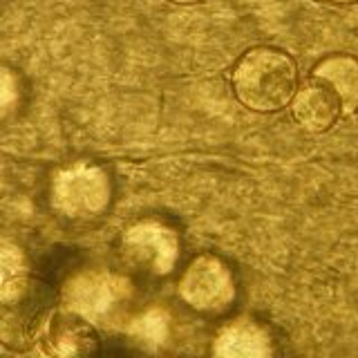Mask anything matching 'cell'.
<instances>
[{"instance_id": "cell-1", "label": "cell", "mask_w": 358, "mask_h": 358, "mask_svg": "<svg viewBox=\"0 0 358 358\" xmlns=\"http://www.w3.org/2000/svg\"><path fill=\"white\" fill-rule=\"evenodd\" d=\"M56 311V291L36 275H14L0 282V345L27 352L36 345Z\"/></svg>"}, {"instance_id": "cell-2", "label": "cell", "mask_w": 358, "mask_h": 358, "mask_svg": "<svg viewBox=\"0 0 358 358\" xmlns=\"http://www.w3.org/2000/svg\"><path fill=\"white\" fill-rule=\"evenodd\" d=\"M298 90V67L273 48L249 50L233 70V92L253 112H275L291 103Z\"/></svg>"}, {"instance_id": "cell-3", "label": "cell", "mask_w": 358, "mask_h": 358, "mask_svg": "<svg viewBox=\"0 0 358 358\" xmlns=\"http://www.w3.org/2000/svg\"><path fill=\"white\" fill-rule=\"evenodd\" d=\"M112 197V184L103 168L76 162L61 168L52 182V204L72 220H87L103 213Z\"/></svg>"}, {"instance_id": "cell-4", "label": "cell", "mask_w": 358, "mask_h": 358, "mask_svg": "<svg viewBox=\"0 0 358 358\" xmlns=\"http://www.w3.org/2000/svg\"><path fill=\"white\" fill-rule=\"evenodd\" d=\"M132 296V285L126 278L108 271L78 273L65 287L67 309L76 311L90 322H110L126 307Z\"/></svg>"}, {"instance_id": "cell-5", "label": "cell", "mask_w": 358, "mask_h": 358, "mask_svg": "<svg viewBox=\"0 0 358 358\" xmlns=\"http://www.w3.org/2000/svg\"><path fill=\"white\" fill-rule=\"evenodd\" d=\"M179 294L195 311L220 313L229 309L235 298L233 275L220 257L204 253L188 264L179 282Z\"/></svg>"}, {"instance_id": "cell-6", "label": "cell", "mask_w": 358, "mask_h": 358, "mask_svg": "<svg viewBox=\"0 0 358 358\" xmlns=\"http://www.w3.org/2000/svg\"><path fill=\"white\" fill-rule=\"evenodd\" d=\"M123 246L134 264L155 275L171 273L179 255L177 233L157 220H143L130 227L123 238Z\"/></svg>"}, {"instance_id": "cell-7", "label": "cell", "mask_w": 358, "mask_h": 358, "mask_svg": "<svg viewBox=\"0 0 358 358\" xmlns=\"http://www.w3.org/2000/svg\"><path fill=\"white\" fill-rule=\"evenodd\" d=\"M291 112L298 126L309 132H324L341 119L343 103L327 83L313 76L311 81L296 90L291 99Z\"/></svg>"}, {"instance_id": "cell-8", "label": "cell", "mask_w": 358, "mask_h": 358, "mask_svg": "<svg viewBox=\"0 0 358 358\" xmlns=\"http://www.w3.org/2000/svg\"><path fill=\"white\" fill-rule=\"evenodd\" d=\"M48 352L56 356H83L96 350V334L92 322L78 316L76 311H54V316L43 334Z\"/></svg>"}, {"instance_id": "cell-9", "label": "cell", "mask_w": 358, "mask_h": 358, "mask_svg": "<svg viewBox=\"0 0 358 358\" xmlns=\"http://www.w3.org/2000/svg\"><path fill=\"white\" fill-rule=\"evenodd\" d=\"M313 76L327 83L343 103V115L358 110V61L352 56H329L316 65Z\"/></svg>"}, {"instance_id": "cell-10", "label": "cell", "mask_w": 358, "mask_h": 358, "mask_svg": "<svg viewBox=\"0 0 358 358\" xmlns=\"http://www.w3.org/2000/svg\"><path fill=\"white\" fill-rule=\"evenodd\" d=\"M215 352L217 356H244V358H253V356H266L271 352V345H268V336L257 327L255 322L249 320H238L229 324L224 329L217 341H215Z\"/></svg>"}, {"instance_id": "cell-11", "label": "cell", "mask_w": 358, "mask_h": 358, "mask_svg": "<svg viewBox=\"0 0 358 358\" xmlns=\"http://www.w3.org/2000/svg\"><path fill=\"white\" fill-rule=\"evenodd\" d=\"M130 331L145 345H159L168 336V316L162 309H150L130 324Z\"/></svg>"}, {"instance_id": "cell-12", "label": "cell", "mask_w": 358, "mask_h": 358, "mask_svg": "<svg viewBox=\"0 0 358 358\" xmlns=\"http://www.w3.org/2000/svg\"><path fill=\"white\" fill-rule=\"evenodd\" d=\"M18 101V81L7 67H0V117H5L9 110H14Z\"/></svg>"}, {"instance_id": "cell-13", "label": "cell", "mask_w": 358, "mask_h": 358, "mask_svg": "<svg viewBox=\"0 0 358 358\" xmlns=\"http://www.w3.org/2000/svg\"><path fill=\"white\" fill-rule=\"evenodd\" d=\"M171 3H177V5H193V3H199V0H171Z\"/></svg>"}, {"instance_id": "cell-14", "label": "cell", "mask_w": 358, "mask_h": 358, "mask_svg": "<svg viewBox=\"0 0 358 358\" xmlns=\"http://www.w3.org/2000/svg\"><path fill=\"white\" fill-rule=\"evenodd\" d=\"M329 3H336V5H352L356 0H329Z\"/></svg>"}]
</instances>
